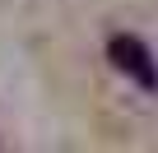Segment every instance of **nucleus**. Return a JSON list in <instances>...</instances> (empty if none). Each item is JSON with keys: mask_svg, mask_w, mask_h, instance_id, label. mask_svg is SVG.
I'll list each match as a JSON object with an SVG mask.
<instances>
[{"mask_svg": "<svg viewBox=\"0 0 158 153\" xmlns=\"http://www.w3.org/2000/svg\"><path fill=\"white\" fill-rule=\"evenodd\" d=\"M112 60H116V70H121V74L139 79L144 88H158V74H153V65H149V56H144V46H139V42L116 37V42H112Z\"/></svg>", "mask_w": 158, "mask_h": 153, "instance_id": "nucleus-1", "label": "nucleus"}]
</instances>
